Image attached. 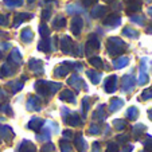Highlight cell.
<instances>
[{
	"mask_svg": "<svg viewBox=\"0 0 152 152\" xmlns=\"http://www.w3.org/2000/svg\"><path fill=\"white\" fill-rule=\"evenodd\" d=\"M61 88H62V83L59 82H50V81L45 80H39L35 82V90L42 97H49V96L54 94Z\"/></svg>",
	"mask_w": 152,
	"mask_h": 152,
	"instance_id": "6da1fadb",
	"label": "cell"
},
{
	"mask_svg": "<svg viewBox=\"0 0 152 152\" xmlns=\"http://www.w3.org/2000/svg\"><path fill=\"white\" fill-rule=\"evenodd\" d=\"M106 47H108V54L112 55V57H117V55L123 54L125 51L126 45L118 37H110L106 42Z\"/></svg>",
	"mask_w": 152,
	"mask_h": 152,
	"instance_id": "7a4b0ae2",
	"label": "cell"
},
{
	"mask_svg": "<svg viewBox=\"0 0 152 152\" xmlns=\"http://www.w3.org/2000/svg\"><path fill=\"white\" fill-rule=\"evenodd\" d=\"M57 43H58V38L55 37L54 39L51 38H43L39 43H38V50L45 53H50L54 49H57Z\"/></svg>",
	"mask_w": 152,
	"mask_h": 152,
	"instance_id": "3957f363",
	"label": "cell"
},
{
	"mask_svg": "<svg viewBox=\"0 0 152 152\" xmlns=\"http://www.w3.org/2000/svg\"><path fill=\"white\" fill-rule=\"evenodd\" d=\"M59 47L63 54H72L73 47H74V43H73L72 38L69 35H62L59 39Z\"/></svg>",
	"mask_w": 152,
	"mask_h": 152,
	"instance_id": "277c9868",
	"label": "cell"
},
{
	"mask_svg": "<svg viewBox=\"0 0 152 152\" xmlns=\"http://www.w3.org/2000/svg\"><path fill=\"white\" fill-rule=\"evenodd\" d=\"M96 50H100V40H98L97 35L92 34L89 35V39L86 42V54H90Z\"/></svg>",
	"mask_w": 152,
	"mask_h": 152,
	"instance_id": "5b68a950",
	"label": "cell"
},
{
	"mask_svg": "<svg viewBox=\"0 0 152 152\" xmlns=\"http://www.w3.org/2000/svg\"><path fill=\"white\" fill-rule=\"evenodd\" d=\"M73 69V63L72 62H63L61 66H58L57 69L54 70V75L57 78H62V77H66L69 74V72Z\"/></svg>",
	"mask_w": 152,
	"mask_h": 152,
	"instance_id": "8992f818",
	"label": "cell"
},
{
	"mask_svg": "<svg viewBox=\"0 0 152 152\" xmlns=\"http://www.w3.org/2000/svg\"><path fill=\"white\" fill-rule=\"evenodd\" d=\"M28 69L38 75L43 74V72H45V69H43V62L40 59H35V58H31V59L28 61Z\"/></svg>",
	"mask_w": 152,
	"mask_h": 152,
	"instance_id": "52a82bcc",
	"label": "cell"
},
{
	"mask_svg": "<svg viewBox=\"0 0 152 152\" xmlns=\"http://www.w3.org/2000/svg\"><path fill=\"white\" fill-rule=\"evenodd\" d=\"M82 27H83L82 18H81V16H74V18H73L70 28H72V32L75 35V37H78V35L81 34V31H82Z\"/></svg>",
	"mask_w": 152,
	"mask_h": 152,
	"instance_id": "ba28073f",
	"label": "cell"
},
{
	"mask_svg": "<svg viewBox=\"0 0 152 152\" xmlns=\"http://www.w3.org/2000/svg\"><path fill=\"white\" fill-rule=\"evenodd\" d=\"M67 83H69L70 86H73L77 92H80L81 88H85V89H86V85H85V82H83V80L80 77V75H77V74L72 75V77L67 80Z\"/></svg>",
	"mask_w": 152,
	"mask_h": 152,
	"instance_id": "9c48e42d",
	"label": "cell"
},
{
	"mask_svg": "<svg viewBox=\"0 0 152 152\" xmlns=\"http://www.w3.org/2000/svg\"><path fill=\"white\" fill-rule=\"evenodd\" d=\"M34 18V15L30 14V12H22V14H15L14 16V27H19L23 22L27 20H31Z\"/></svg>",
	"mask_w": 152,
	"mask_h": 152,
	"instance_id": "30bf717a",
	"label": "cell"
},
{
	"mask_svg": "<svg viewBox=\"0 0 152 152\" xmlns=\"http://www.w3.org/2000/svg\"><path fill=\"white\" fill-rule=\"evenodd\" d=\"M117 89V75H109L105 81V92L113 93Z\"/></svg>",
	"mask_w": 152,
	"mask_h": 152,
	"instance_id": "8fae6325",
	"label": "cell"
},
{
	"mask_svg": "<svg viewBox=\"0 0 152 152\" xmlns=\"http://www.w3.org/2000/svg\"><path fill=\"white\" fill-rule=\"evenodd\" d=\"M121 23V18L118 15H109L108 18L104 19V26L110 27V28H116L117 26H120Z\"/></svg>",
	"mask_w": 152,
	"mask_h": 152,
	"instance_id": "7c38bea8",
	"label": "cell"
},
{
	"mask_svg": "<svg viewBox=\"0 0 152 152\" xmlns=\"http://www.w3.org/2000/svg\"><path fill=\"white\" fill-rule=\"evenodd\" d=\"M133 85H135V81H133L132 75H124L121 78V89H123V92H129L133 88Z\"/></svg>",
	"mask_w": 152,
	"mask_h": 152,
	"instance_id": "4fadbf2b",
	"label": "cell"
},
{
	"mask_svg": "<svg viewBox=\"0 0 152 152\" xmlns=\"http://www.w3.org/2000/svg\"><path fill=\"white\" fill-rule=\"evenodd\" d=\"M22 63V55H20L19 50L18 49H14L12 53L10 54L8 57V65H12V66H19Z\"/></svg>",
	"mask_w": 152,
	"mask_h": 152,
	"instance_id": "5bb4252c",
	"label": "cell"
},
{
	"mask_svg": "<svg viewBox=\"0 0 152 152\" xmlns=\"http://www.w3.org/2000/svg\"><path fill=\"white\" fill-rule=\"evenodd\" d=\"M0 137L6 141H10L14 137V131L8 125H0Z\"/></svg>",
	"mask_w": 152,
	"mask_h": 152,
	"instance_id": "9a60e30c",
	"label": "cell"
},
{
	"mask_svg": "<svg viewBox=\"0 0 152 152\" xmlns=\"http://www.w3.org/2000/svg\"><path fill=\"white\" fill-rule=\"evenodd\" d=\"M26 106L27 110H40V100L35 96H30Z\"/></svg>",
	"mask_w": 152,
	"mask_h": 152,
	"instance_id": "2e32d148",
	"label": "cell"
},
{
	"mask_svg": "<svg viewBox=\"0 0 152 152\" xmlns=\"http://www.w3.org/2000/svg\"><path fill=\"white\" fill-rule=\"evenodd\" d=\"M65 123H66L67 125H72V126H81L82 125V121L80 120L78 115L77 113H72V112H70L69 116L65 117Z\"/></svg>",
	"mask_w": 152,
	"mask_h": 152,
	"instance_id": "e0dca14e",
	"label": "cell"
},
{
	"mask_svg": "<svg viewBox=\"0 0 152 152\" xmlns=\"http://www.w3.org/2000/svg\"><path fill=\"white\" fill-rule=\"evenodd\" d=\"M43 125H45V121H43L40 117L31 118V120H30V123H28V128L32 129L34 132H39L40 129H42Z\"/></svg>",
	"mask_w": 152,
	"mask_h": 152,
	"instance_id": "ac0fdd59",
	"label": "cell"
},
{
	"mask_svg": "<svg viewBox=\"0 0 152 152\" xmlns=\"http://www.w3.org/2000/svg\"><path fill=\"white\" fill-rule=\"evenodd\" d=\"M106 12H108V8H106L105 6H96L92 10V12H90V15H92V18H94V19H98V18H102L104 15H106Z\"/></svg>",
	"mask_w": 152,
	"mask_h": 152,
	"instance_id": "d6986e66",
	"label": "cell"
},
{
	"mask_svg": "<svg viewBox=\"0 0 152 152\" xmlns=\"http://www.w3.org/2000/svg\"><path fill=\"white\" fill-rule=\"evenodd\" d=\"M19 152H37L35 145L28 140H23L19 145Z\"/></svg>",
	"mask_w": 152,
	"mask_h": 152,
	"instance_id": "ffe728a7",
	"label": "cell"
},
{
	"mask_svg": "<svg viewBox=\"0 0 152 152\" xmlns=\"http://www.w3.org/2000/svg\"><path fill=\"white\" fill-rule=\"evenodd\" d=\"M140 10H141V3L139 0H128V8H126L128 14H133V12H137Z\"/></svg>",
	"mask_w": 152,
	"mask_h": 152,
	"instance_id": "44dd1931",
	"label": "cell"
},
{
	"mask_svg": "<svg viewBox=\"0 0 152 152\" xmlns=\"http://www.w3.org/2000/svg\"><path fill=\"white\" fill-rule=\"evenodd\" d=\"M123 105H124V101L121 100V98H117V97L112 98V100H110V104H109V112L110 113L117 112Z\"/></svg>",
	"mask_w": 152,
	"mask_h": 152,
	"instance_id": "7402d4cb",
	"label": "cell"
},
{
	"mask_svg": "<svg viewBox=\"0 0 152 152\" xmlns=\"http://www.w3.org/2000/svg\"><path fill=\"white\" fill-rule=\"evenodd\" d=\"M86 147H88V144H86V141H85V139H83V136L81 135V133H78V135L75 136V148H77V151L85 152Z\"/></svg>",
	"mask_w": 152,
	"mask_h": 152,
	"instance_id": "603a6c76",
	"label": "cell"
},
{
	"mask_svg": "<svg viewBox=\"0 0 152 152\" xmlns=\"http://www.w3.org/2000/svg\"><path fill=\"white\" fill-rule=\"evenodd\" d=\"M59 98L62 101H67V102H70V104H75V94L72 90H63V92L61 93Z\"/></svg>",
	"mask_w": 152,
	"mask_h": 152,
	"instance_id": "cb8c5ba5",
	"label": "cell"
},
{
	"mask_svg": "<svg viewBox=\"0 0 152 152\" xmlns=\"http://www.w3.org/2000/svg\"><path fill=\"white\" fill-rule=\"evenodd\" d=\"M86 75H88V78H89L94 85H97V83L101 81V73H98L97 70H88V72H86Z\"/></svg>",
	"mask_w": 152,
	"mask_h": 152,
	"instance_id": "d4e9b609",
	"label": "cell"
},
{
	"mask_svg": "<svg viewBox=\"0 0 152 152\" xmlns=\"http://www.w3.org/2000/svg\"><path fill=\"white\" fill-rule=\"evenodd\" d=\"M20 38L24 43H30L32 39H34V32L31 31V28H24L23 31L20 32Z\"/></svg>",
	"mask_w": 152,
	"mask_h": 152,
	"instance_id": "484cf974",
	"label": "cell"
},
{
	"mask_svg": "<svg viewBox=\"0 0 152 152\" xmlns=\"http://www.w3.org/2000/svg\"><path fill=\"white\" fill-rule=\"evenodd\" d=\"M128 62H129V59L126 57H120V58H116L112 65L115 69H123V67H125L128 65Z\"/></svg>",
	"mask_w": 152,
	"mask_h": 152,
	"instance_id": "4316f807",
	"label": "cell"
},
{
	"mask_svg": "<svg viewBox=\"0 0 152 152\" xmlns=\"http://www.w3.org/2000/svg\"><path fill=\"white\" fill-rule=\"evenodd\" d=\"M7 88L11 89V93H18L23 88V82L22 81H11V82L7 83Z\"/></svg>",
	"mask_w": 152,
	"mask_h": 152,
	"instance_id": "83f0119b",
	"label": "cell"
},
{
	"mask_svg": "<svg viewBox=\"0 0 152 152\" xmlns=\"http://www.w3.org/2000/svg\"><path fill=\"white\" fill-rule=\"evenodd\" d=\"M15 72H16V70L12 69L8 63H6V65H3L1 69H0V77H3V78L4 77H10V75H12Z\"/></svg>",
	"mask_w": 152,
	"mask_h": 152,
	"instance_id": "f1b7e54d",
	"label": "cell"
},
{
	"mask_svg": "<svg viewBox=\"0 0 152 152\" xmlns=\"http://www.w3.org/2000/svg\"><path fill=\"white\" fill-rule=\"evenodd\" d=\"M106 117V112H105V105H100L98 109L93 113V120H104Z\"/></svg>",
	"mask_w": 152,
	"mask_h": 152,
	"instance_id": "f546056e",
	"label": "cell"
},
{
	"mask_svg": "<svg viewBox=\"0 0 152 152\" xmlns=\"http://www.w3.org/2000/svg\"><path fill=\"white\" fill-rule=\"evenodd\" d=\"M53 24H54V28H57V30L63 28V27L66 26V18L62 16V15H58V16L54 19Z\"/></svg>",
	"mask_w": 152,
	"mask_h": 152,
	"instance_id": "4dcf8cb0",
	"label": "cell"
},
{
	"mask_svg": "<svg viewBox=\"0 0 152 152\" xmlns=\"http://www.w3.org/2000/svg\"><path fill=\"white\" fill-rule=\"evenodd\" d=\"M83 10L81 8L80 6H77V3H72L69 4V6L66 7V12L69 15H75V14H80V12H82Z\"/></svg>",
	"mask_w": 152,
	"mask_h": 152,
	"instance_id": "1f68e13d",
	"label": "cell"
},
{
	"mask_svg": "<svg viewBox=\"0 0 152 152\" xmlns=\"http://www.w3.org/2000/svg\"><path fill=\"white\" fill-rule=\"evenodd\" d=\"M23 1L24 0H4V4L8 8H16V7L23 6Z\"/></svg>",
	"mask_w": 152,
	"mask_h": 152,
	"instance_id": "d6a6232c",
	"label": "cell"
},
{
	"mask_svg": "<svg viewBox=\"0 0 152 152\" xmlns=\"http://www.w3.org/2000/svg\"><path fill=\"white\" fill-rule=\"evenodd\" d=\"M89 63H90V65H93L96 69H102V66H104L102 59H101L100 57H92V58H89Z\"/></svg>",
	"mask_w": 152,
	"mask_h": 152,
	"instance_id": "836d02e7",
	"label": "cell"
},
{
	"mask_svg": "<svg viewBox=\"0 0 152 152\" xmlns=\"http://www.w3.org/2000/svg\"><path fill=\"white\" fill-rule=\"evenodd\" d=\"M123 35L124 37H129V38H137L139 32L136 31V30L131 28V27H125V28L123 30Z\"/></svg>",
	"mask_w": 152,
	"mask_h": 152,
	"instance_id": "e575fe53",
	"label": "cell"
},
{
	"mask_svg": "<svg viewBox=\"0 0 152 152\" xmlns=\"http://www.w3.org/2000/svg\"><path fill=\"white\" fill-rule=\"evenodd\" d=\"M39 32H40V35H42L43 38H49L50 34H51L50 28H49V27H47L45 23H42V24L39 26Z\"/></svg>",
	"mask_w": 152,
	"mask_h": 152,
	"instance_id": "d590c367",
	"label": "cell"
},
{
	"mask_svg": "<svg viewBox=\"0 0 152 152\" xmlns=\"http://www.w3.org/2000/svg\"><path fill=\"white\" fill-rule=\"evenodd\" d=\"M0 112L6 113L7 116H12V109L10 106L8 102H4V104H0Z\"/></svg>",
	"mask_w": 152,
	"mask_h": 152,
	"instance_id": "8d00e7d4",
	"label": "cell"
},
{
	"mask_svg": "<svg viewBox=\"0 0 152 152\" xmlns=\"http://www.w3.org/2000/svg\"><path fill=\"white\" fill-rule=\"evenodd\" d=\"M59 147H61V151L62 152H72V145L69 144L67 140H61Z\"/></svg>",
	"mask_w": 152,
	"mask_h": 152,
	"instance_id": "74e56055",
	"label": "cell"
},
{
	"mask_svg": "<svg viewBox=\"0 0 152 152\" xmlns=\"http://www.w3.org/2000/svg\"><path fill=\"white\" fill-rule=\"evenodd\" d=\"M137 115H139V112L135 106H131L128 109V112H126V116H128V118H131V120H136V118H137Z\"/></svg>",
	"mask_w": 152,
	"mask_h": 152,
	"instance_id": "f35d334b",
	"label": "cell"
},
{
	"mask_svg": "<svg viewBox=\"0 0 152 152\" xmlns=\"http://www.w3.org/2000/svg\"><path fill=\"white\" fill-rule=\"evenodd\" d=\"M113 125H115V128L116 129H118V131H123V129H125V126H126V123H125V120H115L113 121Z\"/></svg>",
	"mask_w": 152,
	"mask_h": 152,
	"instance_id": "ab89813d",
	"label": "cell"
},
{
	"mask_svg": "<svg viewBox=\"0 0 152 152\" xmlns=\"http://www.w3.org/2000/svg\"><path fill=\"white\" fill-rule=\"evenodd\" d=\"M50 137H51V133H50V131H49V129H45V131H43V133H42V135H38L37 136V139H38V140H50Z\"/></svg>",
	"mask_w": 152,
	"mask_h": 152,
	"instance_id": "60d3db41",
	"label": "cell"
},
{
	"mask_svg": "<svg viewBox=\"0 0 152 152\" xmlns=\"http://www.w3.org/2000/svg\"><path fill=\"white\" fill-rule=\"evenodd\" d=\"M90 108V98L89 97H85L82 100V112H83V116H85V113L89 110Z\"/></svg>",
	"mask_w": 152,
	"mask_h": 152,
	"instance_id": "b9f144b4",
	"label": "cell"
},
{
	"mask_svg": "<svg viewBox=\"0 0 152 152\" xmlns=\"http://www.w3.org/2000/svg\"><path fill=\"white\" fill-rule=\"evenodd\" d=\"M10 23V16L7 14H0V26L6 27Z\"/></svg>",
	"mask_w": 152,
	"mask_h": 152,
	"instance_id": "7bdbcfd3",
	"label": "cell"
},
{
	"mask_svg": "<svg viewBox=\"0 0 152 152\" xmlns=\"http://www.w3.org/2000/svg\"><path fill=\"white\" fill-rule=\"evenodd\" d=\"M147 74H145V67H144V65L141 66L140 69V78H139V83H141V85H144V83L147 82Z\"/></svg>",
	"mask_w": 152,
	"mask_h": 152,
	"instance_id": "ee69618b",
	"label": "cell"
},
{
	"mask_svg": "<svg viewBox=\"0 0 152 152\" xmlns=\"http://www.w3.org/2000/svg\"><path fill=\"white\" fill-rule=\"evenodd\" d=\"M131 22L137 23V24H143L144 23V16H141V15H133V16H131Z\"/></svg>",
	"mask_w": 152,
	"mask_h": 152,
	"instance_id": "f6af8a7d",
	"label": "cell"
},
{
	"mask_svg": "<svg viewBox=\"0 0 152 152\" xmlns=\"http://www.w3.org/2000/svg\"><path fill=\"white\" fill-rule=\"evenodd\" d=\"M101 132V128L97 125V124H92L89 128V133L90 135H98V133Z\"/></svg>",
	"mask_w": 152,
	"mask_h": 152,
	"instance_id": "bcb514c9",
	"label": "cell"
},
{
	"mask_svg": "<svg viewBox=\"0 0 152 152\" xmlns=\"http://www.w3.org/2000/svg\"><path fill=\"white\" fill-rule=\"evenodd\" d=\"M54 151H55V147L51 143H47L42 147V152H54Z\"/></svg>",
	"mask_w": 152,
	"mask_h": 152,
	"instance_id": "7dc6e473",
	"label": "cell"
},
{
	"mask_svg": "<svg viewBox=\"0 0 152 152\" xmlns=\"http://www.w3.org/2000/svg\"><path fill=\"white\" fill-rule=\"evenodd\" d=\"M50 18H51V8H45L42 12V19L46 22V20H49Z\"/></svg>",
	"mask_w": 152,
	"mask_h": 152,
	"instance_id": "c3c4849f",
	"label": "cell"
},
{
	"mask_svg": "<svg viewBox=\"0 0 152 152\" xmlns=\"http://www.w3.org/2000/svg\"><path fill=\"white\" fill-rule=\"evenodd\" d=\"M106 152H118V145L116 143H109L108 144V149Z\"/></svg>",
	"mask_w": 152,
	"mask_h": 152,
	"instance_id": "681fc988",
	"label": "cell"
},
{
	"mask_svg": "<svg viewBox=\"0 0 152 152\" xmlns=\"http://www.w3.org/2000/svg\"><path fill=\"white\" fill-rule=\"evenodd\" d=\"M73 55H78V57H81L82 55V47L80 46V45H77V46L73 47Z\"/></svg>",
	"mask_w": 152,
	"mask_h": 152,
	"instance_id": "f907efd6",
	"label": "cell"
},
{
	"mask_svg": "<svg viewBox=\"0 0 152 152\" xmlns=\"http://www.w3.org/2000/svg\"><path fill=\"white\" fill-rule=\"evenodd\" d=\"M47 125H49L50 128H51V131H53V132H55V133H57V132H58V129H59V128H58V125H57V124H54V123H53V121H47Z\"/></svg>",
	"mask_w": 152,
	"mask_h": 152,
	"instance_id": "816d5d0a",
	"label": "cell"
},
{
	"mask_svg": "<svg viewBox=\"0 0 152 152\" xmlns=\"http://www.w3.org/2000/svg\"><path fill=\"white\" fill-rule=\"evenodd\" d=\"M128 139H129V136H128V135H118V136H117V140L120 141L121 144H124L126 140H128Z\"/></svg>",
	"mask_w": 152,
	"mask_h": 152,
	"instance_id": "f5cc1de1",
	"label": "cell"
},
{
	"mask_svg": "<svg viewBox=\"0 0 152 152\" xmlns=\"http://www.w3.org/2000/svg\"><path fill=\"white\" fill-rule=\"evenodd\" d=\"M63 136L66 137V140H70V139L73 137V132L70 131V129H67V131H65V132H63Z\"/></svg>",
	"mask_w": 152,
	"mask_h": 152,
	"instance_id": "db71d44e",
	"label": "cell"
},
{
	"mask_svg": "<svg viewBox=\"0 0 152 152\" xmlns=\"http://www.w3.org/2000/svg\"><path fill=\"white\" fill-rule=\"evenodd\" d=\"M97 0H83V6H92V4H94Z\"/></svg>",
	"mask_w": 152,
	"mask_h": 152,
	"instance_id": "11a10c76",
	"label": "cell"
},
{
	"mask_svg": "<svg viewBox=\"0 0 152 152\" xmlns=\"http://www.w3.org/2000/svg\"><path fill=\"white\" fill-rule=\"evenodd\" d=\"M93 152H100V144L96 141V143H93Z\"/></svg>",
	"mask_w": 152,
	"mask_h": 152,
	"instance_id": "9f6ffc18",
	"label": "cell"
},
{
	"mask_svg": "<svg viewBox=\"0 0 152 152\" xmlns=\"http://www.w3.org/2000/svg\"><path fill=\"white\" fill-rule=\"evenodd\" d=\"M112 7H113V8H115V10H120V11H121V8H123V6H121V3H115Z\"/></svg>",
	"mask_w": 152,
	"mask_h": 152,
	"instance_id": "6f0895ef",
	"label": "cell"
},
{
	"mask_svg": "<svg viewBox=\"0 0 152 152\" xmlns=\"http://www.w3.org/2000/svg\"><path fill=\"white\" fill-rule=\"evenodd\" d=\"M131 151H132V145H128V147H124L121 152H131Z\"/></svg>",
	"mask_w": 152,
	"mask_h": 152,
	"instance_id": "680465c9",
	"label": "cell"
},
{
	"mask_svg": "<svg viewBox=\"0 0 152 152\" xmlns=\"http://www.w3.org/2000/svg\"><path fill=\"white\" fill-rule=\"evenodd\" d=\"M8 47H10V45H8V43H0V49H8Z\"/></svg>",
	"mask_w": 152,
	"mask_h": 152,
	"instance_id": "91938a15",
	"label": "cell"
},
{
	"mask_svg": "<svg viewBox=\"0 0 152 152\" xmlns=\"http://www.w3.org/2000/svg\"><path fill=\"white\" fill-rule=\"evenodd\" d=\"M0 98H7V94L3 89H0Z\"/></svg>",
	"mask_w": 152,
	"mask_h": 152,
	"instance_id": "94428289",
	"label": "cell"
},
{
	"mask_svg": "<svg viewBox=\"0 0 152 152\" xmlns=\"http://www.w3.org/2000/svg\"><path fill=\"white\" fill-rule=\"evenodd\" d=\"M34 1H35V0H27V3H28V4H32Z\"/></svg>",
	"mask_w": 152,
	"mask_h": 152,
	"instance_id": "6125c7cd",
	"label": "cell"
},
{
	"mask_svg": "<svg viewBox=\"0 0 152 152\" xmlns=\"http://www.w3.org/2000/svg\"><path fill=\"white\" fill-rule=\"evenodd\" d=\"M104 1H105V3H112L113 0H104Z\"/></svg>",
	"mask_w": 152,
	"mask_h": 152,
	"instance_id": "be15d7a7",
	"label": "cell"
},
{
	"mask_svg": "<svg viewBox=\"0 0 152 152\" xmlns=\"http://www.w3.org/2000/svg\"><path fill=\"white\" fill-rule=\"evenodd\" d=\"M0 58H1V51H0Z\"/></svg>",
	"mask_w": 152,
	"mask_h": 152,
	"instance_id": "e7e4bbea",
	"label": "cell"
},
{
	"mask_svg": "<svg viewBox=\"0 0 152 152\" xmlns=\"http://www.w3.org/2000/svg\"><path fill=\"white\" fill-rule=\"evenodd\" d=\"M1 120H3V118H0V121H1Z\"/></svg>",
	"mask_w": 152,
	"mask_h": 152,
	"instance_id": "03108f58",
	"label": "cell"
},
{
	"mask_svg": "<svg viewBox=\"0 0 152 152\" xmlns=\"http://www.w3.org/2000/svg\"><path fill=\"white\" fill-rule=\"evenodd\" d=\"M148 1H149V0H148Z\"/></svg>",
	"mask_w": 152,
	"mask_h": 152,
	"instance_id": "003e7915",
	"label": "cell"
}]
</instances>
